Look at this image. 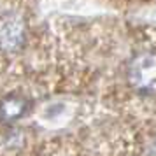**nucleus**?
<instances>
[{
  "label": "nucleus",
  "instance_id": "obj_1",
  "mask_svg": "<svg viewBox=\"0 0 156 156\" xmlns=\"http://www.w3.org/2000/svg\"><path fill=\"white\" fill-rule=\"evenodd\" d=\"M128 77L140 93L156 91V53H140L128 67Z\"/></svg>",
  "mask_w": 156,
  "mask_h": 156
},
{
  "label": "nucleus",
  "instance_id": "obj_2",
  "mask_svg": "<svg viewBox=\"0 0 156 156\" xmlns=\"http://www.w3.org/2000/svg\"><path fill=\"white\" fill-rule=\"evenodd\" d=\"M25 41V23L21 18L9 14L0 18V49L14 51Z\"/></svg>",
  "mask_w": 156,
  "mask_h": 156
},
{
  "label": "nucleus",
  "instance_id": "obj_3",
  "mask_svg": "<svg viewBox=\"0 0 156 156\" xmlns=\"http://www.w3.org/2000/svg\"><path fill=\"white\" fill-rule=\"evenodd\" d=\"M28 111V102L27 98H21L18 95L5 97L0 104V116L7 121H16L20 119L23 114Z\"/></svg>",
  "mask_w": 156,
  "mask_h": 156
}]
</instances>
